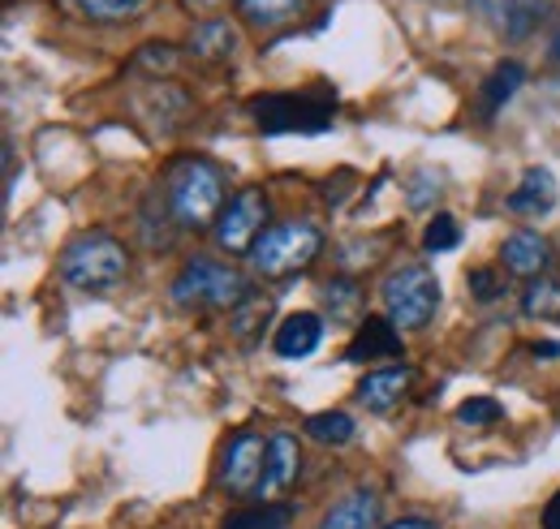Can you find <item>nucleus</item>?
Instances as JSON below:
<instances>
[{
  "mask_svg": "<svg viewBox=\"0 0 560 529\" xmlns=\"http://www.w3.org/2000/svg\"><path fill=\"white\" fill-rule=\"evenodd\" d=\"M224 173L203 160V155H182L164 168V202L177 220V228H215V220L224 215Z\"/></svg>",
  "mask_w": 560,
  "mask_h": 529,
  "instance_id": "f257e3e1",
  "label": "nucleus"
},
{
  "mask_svg": "<svg viewBox=\"0 0 560 529\" xmlns=\"http://www.w3.org/2000/svg\"><path fill=\"white\" fill-rule=\"evenodd\" d=\"M130 250L113 233H78L61 250V280L78 293H108L126 280Z\"/></svg>",
  "mask_w": 560,
  "mask_h": 529,
  "instance_id": "f03ea898",
  "label": "nucleus"
},
{
  "mask_svg": "<svg viewBox=\"0 0 560 529\" xmlns=\"http://www.w3.org/2000/svg\"><path fill=\"white\" fill-rule=\"evenodd\" d=\"M250 117L264 133H324L337 117V91L311 86V91H277L250 99Z\"/></svg>",
  "mask_w": 560,
  "mask_h": 529,
  "instance_id": "7ed1b4c3",
  "label": "nucleus"
},
{
  "mask_svg": "<svg viewBox=\"0 0 560 529\" xmlns=\"http://www.w3.org/2000/svg\"><path fill=\"white\" fill-rule=\"evenodd\" d=\"M324 250V233L311 224V220H284V224H272L255 250L246 255L250 259V271L264 275V280H284L293 271H306V267L319 259Z\"/></svg>",
  "mask_w": 560,
  "mask_h": 529,
  "instance_id": "20e7f679",
  "label": "nucleus"
},
{
  "mask_svg": "<svg viewBox=\"0 0 560 529\" xmlns=\"http://www.w3.org/2000/svg\"><path fill=\"white\" fill-rule=\"evenodd\" d=\"M173 302L182 310H233L250 297V284L242 271H233L229 263H215V259H190V263L177 271L173 280Z\"/></svg>",
  "mask_w": 560,
  "mask_h": 529,
  "instance_id": "39448f33",
  "label": "nucleus"
},
{
  "mask_svg": "<svg viewBox=\"0 0 560 529\" xmlns=\"http://www.w3.org/2000/svg\"><path fill=\"white\" fill-rule=\"evenodd\" d=\"M384 319L401 331H422L440 310V280L422 263H406L384 275L380 284Z\"/></svg>",
  "mask_w": 560,
  "mask_h": 529,
  "instance_id": "423d86ee",
  "label": "nucleus"
},
{
  "mask_svg": "<svg viewBox=\"0 0 560 529\" xmlns=\"http://www.w3.org/2000/svg\"><path fill=\"white\" fill-rule=\"evenodd\" d=\"M268 195L264 190H242L237 199H229L224 215L215 220V246L224 255H250L255 242L268 233Z\"/></svg>",
  "mask_w": 560,
  "mask_h": 529,
  "instance_id": "0eeeda50",
  "label": "nucleus"
},
{
  "mask_svg": "<svg viewBox=\"0 0 560 529\" xmlns=\"http://www.w3.org/2000/svg\"><path fill=\"white\" fill-rule=\"evenodd\" d=\"M470 13L488 26L491 35H500L509 44H522L552 17V0H470Z\"/></svg>",
  "mask_w": 560,
  "mask_h": 529,
  "instance_id": "6e6552de",
  "label": "nucleus"
},
{
  "mask_svg": "<svg viewBox=\"0 0 560 529\" xmlns=\"http://www.w3.org/2000/svg\"><path fill=\"white\" fill-rule=\"evenodd\" d=\"M268 465V439L259 431H237L220 452V486L233 495H259Z\"/></svg>",
  "mask_w": 560,
  "mask_h": 529,
  "instance_id": "1a4fd4ad",
  "label": "nucleus"
},
{
  "mask_svg": "<svg viewBox=\"0 0 560 529\" xmlns=\"http://www.w3.org/2000/svg\"><path fill=\"white\" fill-rule=\"evenodd\" d=\"M302 473V448L289 431H272L268 435V465H264V482H259V504H280V495L298 482Z\"/></svg>",
  "mask_w": 560,
  "mask_h": 529,
  "instance_id": "9d476101",
  "label": "nucleus"
},
{
  "mask_svg": "<svg viewBox=\"0 0 560 529\" xmlns=\"http://www.w3.org/2000/svg\"><path fill=\"white\" fill-rule=\"evenodd\" d=\"M406 353V340L401 328H393L388 319H362L353 340L346 344V362L362 366V362H393Z\"/></svg>",
  "mask_w": 560,
  "mask_h": 529,
  "instance_id": "9b49d317",
  "label": "nucleus"
},
{
  "mask_svg": "<svg viewBox=\"0 0 560 529\" xmlns=\"http://www.w3.org/2000/svg\"><path fill=\"white\" fill-rule=\"evenodd\" d=\"M500 263L509 275H522V280H539L548 263H552V246H548V237L544 233H535V228H517L504 246H500Z\"/></svg>",
  "mask_w": 560,
  "mask_h": 529,
  "instance_id": "f8f14e48",
  "label": "nucleus"
},
{
  "mask_svg": "<svg viewBox=\"0 0 560 529\" xmlns=\"http://www.w3.org/2000/svg\"><path fill=\"white\" fill-rule=\"evenodd\" d=\"M410 384H415V366H384V371H371L362 384H358V404L362 409H371V413H388L393 404H401V397L410 392Z\"/></svg>",
  "mask_w": 560,
  "mask_h": 529,
  "instance_id": "ddd939ff",
  "label": "nucleus"
},
{
  "mask_svg": "<svg viewBox=\"0 0 560 529\" xmlns=\"http://www.w3.org/2000/svg\"><path fill=\"white\" fill-rule=\"evenodd\" d=\"M319 340H324V319L315 310H298V315H289L277 328L272 349H277L280 357L293 362V357H311L319 349Z\"/></svg>",
  "mask_w": 560,
  "mask_h": 529,
  "instance_id": "4468645a",
  "label": "nucleus"
},
{
  "mask_svg": "<svg viewBox=\"0 0 560 529\" xmlns=\"http://www.w3.org/2000/svg\"><path fill=\"white\" fill-rule=\"evenodd\" d=\"M319 529H384L380 526V495L375 491H350L341 504L324 513Z\"/></svg>",
  "mask_w": 560,
  "mask_h": 529,
  "instance_id": "2eb2a0df",
  "label": "nucleus"
},
{
  "mask_svg": "<svg viewBox=\"0 0 560 529\" xmlns=\"http://www.w3.org/2000/svg\"><path fill=\"white\" fill-rule=\"evenodd\" d=\"M557 202V177L548 168H526L517 190L509 195V211L517 215H539V211H552Z\"/></svg>",
  "mask_w": 560,
  "mask_h": 529,
  "instance_id": "dca6fc26",
  "label": "nucleus"
},
{
  "mask_svg": "<svg viewBox=\"0 0 560 529\" xmlns=\"http://www.w3.org/2000/svg\"><path fill=\"white\" fill-rule=\"evenodd\" d=\"M237 9L255 31H280L306 13V0H237Z\"/></svg>",
  "mask_w": 560,
  "mask_h": 529,
  "instance_id": "f3484780",
  "label": "nucleus"
},
{
  "mask_svg": "<svg viewBox=\"0 0 560 529\" xmlns=\"http://www.w3.org/2000/svg\"><path fill=\"white\" fill-rule=\"evenodd\" d=\"M522 82H526V66L522 61H500V66L491 69L488 82H483V117H495L517 95Z\"/></svg>",
  "mask_w": 560,
  "mask_h": 529,
  "instance_id": "a211bd4d",
  "label": "nucleus"
},
{
  "mask_svg": "<svg viewBox=\"0 0 560 529\" xmlns=\"http://www.w3.org/2000/svg\"><path fill=\"white\" fill-rule=\"evenodd\" d=\"M233 44H237V31H233L229 22H220V17H208V22H199V26L190 31V52L203 57V61H224V57H233Z\"/></svg>",
  "mask_w": 560,
  "mask_h": 529,
  "instance_id": "6ab92c4d",
  "label": "nucleus"
},
{
  "mask_svg": "<svg viewBox=\"0 0 560 529\" xmlns=\"http://www.w3.org/2000/svg\"><path fill=\"white\" fill-rule=\"evenodd\" d=\"M302 431H306L315 444H324V448H346L358 426H353L350 413H341V409H324V413H311Z\"/></svg>",
  "mask_w": 560,
  "mask_h": 529,
  "instance_id": "aec40b11",
  "label": "nucleus"
},
{
  "mask_svg": "<svg viewBox=\"0 0 560 529\" xmlns=\"http://www.w3.org/2000/svg\"><path fill=\"white\" fill-rule=\"evenodd\" d=\"M324 310L332 315V324H353V319H358L362 293H358V284H353L350 275H337V280L324 284ZM358 324H362V319H358Z\"/></svg>",
  "mask_w": 560,
  "mask_h": 529,
  "instance_id": "412c9836",
  "label": "nucleus"
},
{
  "mask_svg": "<svg viewBox=\"0 0 560 529\" xmlns=\"http://www.w3.org/2000/svg\"><path fill=\"white\" fill-rule=\"evenodd\" d=\"M293 508L289 504H255V508H237L233 517H224V529H289Z\"/></svg>",
  "mask_w": 560,
  "mask_h": 529,
  "instance_id": "4be33fe9",
  "label": "nucleus"
},
{
  "mask_svg": "<svg viewBox=\"0 0 560 529\" xmlns=\"http://www.w3.org/2000/svg\"><path fill=\"white\" fill-rule=\"evenodd\" d=\"M268 315H272V297H259V293H250L242 306H233V315H229V324H233V336L242 340V344H250L255 340V331L268 324Z\"/></svg>",
  "mask_w": 560,
  "mask_h": 529,
  "instance_id": "5701e85b",
  "label": "nucleus"
},
{
  "mask_svg": "<svg viewBox=\"0 0 560 529\" xmlns=\"http://www.w3.org/2000/svg\"><path fill=\"white\" fill-rule=\"evenodd\" d=\"M522 310H526L530 319H557L560 315V280H548V275L530 280L526 293H522Z\"/></svg>",
  "mask_w": 560,
  "mask_h": 529,
  "instance_id": "b1692460",
  "label": "nucleus"
},
{
  "mask_svg": "<svg viewBox=\"0 0 560 529\" xmlns=\"http://www.w3.org/2000/svg\"><path fill=\"white\" fill-rule=\"evenodd\" d=\"M422 246H427V255H444V250H457L462 246V224L453 220V215H431V224H427V233H422Z\"/></svg>",
  "mask_w": 560,
  "mask_h": 529,
  "instance_id": "393cba45",
  "label": "nucleus"
},
{
  "mask_svg": "<svg viewBox=\"0 0 560 529\" xmlns=\"http://www.w3.org/2000/svg\"><path fill=\"white\" fill-rule=\"evenodd\" d=\"M78 13H86L91 22H126L135 17L147 0H73Z\"/></svg>",
  "mask_w": 560,
  "mask_h": 529,
  "instance_id": "a878e982",
  "label": "nucleus"
},
{
  "mask_svg": "<svg viewBox=\"0 0 560 529\" xmlns=\"http://www.w3.org/2000/svg\"><path fill=\"white\" fill-rule=\"evenodd\" d=\"M504 418V409H500V400L491 397H470L457 404V422L462 426H470V431H479V426H495Z\"/></svg>",
  "mask_w": 560,
  "mask_h": 529,
  "instance_id": "bb28decb",
  "label": "nucleus"
},
{
  "mask_svg": "<svg viewBox=\"0 0 560 529\" xmlns=\"http://www.w3.org/2000/svg\"><path fill=\"white\" fill-rule=\"evenodd\" d=\"M440 173L435 168H419L415 177H410V195H406V202L415 207V211H422V207H431V202L440 199Z\"/></svg>",
  "mask_w": 560,
  "mask_h": 529,
  "instance_id": "cd10ccee",
  "label": "nucleus"
},
{
  "mask_svg": "<svg viewBox=\"0 0 560 529\" xmlns=\"http://www.w3.org/2000/svg\"><path fill=\"white\" fill-rule=\"evenodd\" d=\"M470 293L479 297V302H495L500 297V280H495V271H470Z\"/></svg>",
  "mask_w": 560,
  "mask_h": 529,
  "instance_id": "c85d7f7f",
  "label": "nucleus"
},
{
  "mask_svg": "<svg viewBox=\"0 0 560 529\" xmlns=\"http://www.w3.org/2000/svg\"><path fill=\"white\" fill-rule=\"evenodd\" d=\"M173 61H177V57H173L168 44H151V48H142V57H139V66H147V69H168Z\"/></svg>",
  "mask_w": 560,
  "mask_h": 529,
  "instance_id": "c756f323",
  "label": "nucleus"
},
{
  "mask_svg": "<svg viewBox=\"0 0 560 529\" xmlns=\"http://www.w3.org/2000/svg\"><path fill=\"white\" fill-rule=\"evenodd\" d=\"M544 529H560V491L548 499V508H544Z\"/></svg>",
  "mask_w": 560,
  "mask_h": 529,
  "instance_id": "7c9ffc66",
  "label": "nucleus"
},
{
  "mask_svg": "<svg viewBox=\"0 0 560 529\" xmlns=\"http://www.w3.org/2000/svg\"><path fill=\"white\" fill-rule=\"evenodd\" d=\"M384 529H440L435 521H427V517H401V521H393V526Z\"/></svg>",
  "mask_w": 560,
  "mask_h": 529,
  "instance_id": "2f4dec72",
  "label": "nucleus"
},
{
  "mask_svg": "<svg viewBox=\"0 0 560 529\" xmlns=\"http://www.w3.org/2000/svg\"><path fill=\"white\" fill-rule=\"evenodd\" d=\"M535 353H539V357H557L560 344H552V340H544V344H535Z\"/></svg>",
  "mask_w": 560,
  "mask_h": 529,
  "instance_id": "473e14b6",
  "label": "nucleus"
},
{
  "mask_svg": "<svg viewBox=\"0 0 560 529\" xmlns=\"http://www.w3.org/2000/svg\"><path fill=\"white\" fill-rule=\"evenodd\" d=\"M552 61L560 66V31H557V39H552Z\"/></svg>",
  "mask_w": 560,
  "mask_h": 529,
  "instance_id": "72a5a7b5",
  "label": "nucleus"
},
{
  "mask_svg": "<svg viewBox=\"0 0 560 529\" xmlns=\"http://www.w3.org/2000/svg\"><path fill=\"white\" fill-rule=\"evenodd\" d=\"M195 9H211V4H220V0H190Z\"/></svg>",
  "mask_w": 560,
  "mask_h": 529,
  "instance_id": "f704fd0d",
  "label": "nucleus"
}]
</instances>
